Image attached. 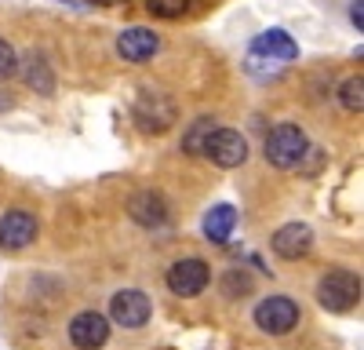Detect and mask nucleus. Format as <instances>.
<instances>
[{"label": "nucleus", "instance_id": "obj_3", "mask_svg": "<svg viewBox=\"0 0 364 350\" xmlns=\"http://www.w3.org/2000/svg\"><path fill=\"white\" fill-rule=\"evenodd\" d=\"M255 325L269 336H284L299 325V307L288 296H269L255 307Z\"/></svg>", "mask_w": 364, "mask_h": 350}, {"label": "nucleus", "instance_id": "obj_19", "mask_svg": "<svg viewBox=\"0 0 364 350\" xmlns=\"http://www.w3.org/2000/svg\"><path fill=\"white\" fill-rule=\"evenodd\" d=\"M15 73V48L8 41H0V77Z\"/></svg>", "mask_w": 364, "mask_h": 350}, {"label": "nucleus", "instance_id": "obj_18", "mask_svg": "<svg viewBox=\"0 0 364 350\" xmlns=\"http://www.w3.org/2000/svg\"><path fill=\"white\" fill-rule=\"evenodd\" d=\"M343 106L346 110H360L364 106V84H360V77L343 80Z\"/></svg>", "mask_w": 364, "mask_h": 350}, {"label": "nucleus", "instance_id": "obj_1", "mask_svg": "<svg viewBox=\"0 0 364 350\" xmlns=\"http://www.w3.org/2000/svg\"><path fill=\"white\" fill-rule=\"evenodd\" d=\"M317 303L331 314H346L360 303V277L350 270H328L317 288Z\"/></svg>", "mask_w": 364, "mask_h": 350}, {"label": "nucleus", "instance_id": "obj_20", "mask_svg": "<svg viewBox=\"0 0 364 350\" xmlns=\"http://www.w3.org/2000/svg\"><path fill=\"white\" fill-rule=\"evenodd\" d=\"M350 18H353V22H357V29H360V26H364V8H360V0H357V4H353V8H350Z\"/></svg>", "mask_w": 364, "mask_h": 350}, {"label": "nucleus", "instance_id": "obj_8", "mask_svg": "<svg viewBox=\"0 0 364 350\" xmlns=\"http://www.w3.org/2000/svg\"><path fill=\"white\" fill-rule=\"evenodd\" d=\"M109 314L120 329H142L149 314H154V307H149V299L142 296V292L135 288H124V292H117L113 303H109Z\"/></svg>", "mask_w": 364, "mask_h": 350}, {"label": "nucleus", "instance_id": "obj_5", "mask_svg": "<svg viewBox=\"0 0 364 350\" xmlns=\"http://www.w3.org/2000/svg\"><path fill=\"white\" fill-rule=\"evenodd\" d=\"M204 154L215 161L219 168H237L240 161L248 157V142H245V135L233 132V128H215L208 135V142H204Z\"/></svg>", "mask_w": 364, "mask_h": 350}, {"label": "nucleus", "instance_id": "obj_9", "mask_svg": "<svg viewBox=\"0 0 364 350\" xmlns=\"http://www.w3.org/2000/svg\"><path fill=\"white\" fill-rule=\"evenodd\" d=\"M117 51H120L124 63H149V58L161 51V37L154 33V29L135 26V29H124V33L117 37Z\"/></svg>", "mask_w": 364, "mask_h": 350}, {"label": "nucleus", "instance_id": "obj_11", "mask_svg": "<svg viewBox=\"0 0 364 350\" xmlns=\"http://www.w3.org/2000/svg\"><path fill=\"white\" fill-rule=\"evenodd\" d=\"M310 248H314V230L306 223H288L273 233V252L284 259H302Z\"/></svg>", "mask_w": 364, "mask_h": 350}, {"label": "nucleus", "instance_id": "obj_6", "mask_svg": "<svg viewBox=\"0 0 364 350\" xmlns=\"http://www.w3.org/2000/svg\"><path fill=\"white\" fill-rule=\"evenodd\" d=\"M109 339V321L106 314H95V310H80L73 321H70V343L77 350H102Z\"/></svg>", "mask_w": 364, "mask_h": 350}, {"label": "nucleus", "instance_id": "obj_15", "mask_svg": "<svg viewBox=\"0 0 364 350\" xmlns=\"http://www.w3.org/2000/svg\"><path fill=\"white\" fill-rule=\"evenodd\" d=\"M26 80H29V88H37L41 95H51V88H55V77H51L48 63H44V58H37V55L26 63Z\"/></svg>", "mask_w": 364, "mask_h": 350}, {"label": "nucleus", "instance_id": "obj_12", "mask_svg": "<svg viewBox=\"0 0 364 350\" xmlns=\"http://www.w3.org/2000/svg\"><path fill=\"white\" fill-rule=\"evenodd\" d=\"M252 55L269 58V63H291L299 55V44L284 33V29H266V33H259L252 41Z\"/></svg>", "mask_w": 364, "mask_h": 350}, {"label": "nucleus", "instance_id": "obj_16", "mask_svg": "<svg viewBox=\"0 0 364 350\" xmlns=\"http://www.w3.org/2000/svg\"><path fill=\"white\" fill-rule=\"evenodd\" d=\"M211 132H215V124H211L208 117H200V121L190 128L186 142H182V146H186V154H204V142H208V135H211Z\"/></svg>", "mask_w": 364, "mask_h": 350}, {"label": "nucleus", "instance_id": "obj_7", "mask_svg": "<svg viewBox=\"0 0 364 350\" xmlns=\"http://www.w3.org/2000/svg\"><path fill=\"white\" fill-rule=\"evenodd\" d=\"M135 121L142 132H164L175 121V102L161 92H142L135 102Z\"/></svg>", "mask_w": 364, "mask_h": 350}, {"label": "nucleus", "instance_id": "obj_21", "mask_svg": "<svg viewBox=\"0 0 364 350\" xmlns=\"http://www.w3.org/2000/svg\"><path fill=\"white\" fill-rule=\"evenodd\" d=\"M95 4H113V0H95Z\"/></svg>", "mask_w": 364, "mask_h": 350}, {"label": "nucleus", "instance_id": "obj_13", "mask_svg": "<svg viewBox=\"0 0 364 350\" xmlns=\"http://www.w3.org/2000/svg\"><path fill=\"white\" fill-rule=\"evenodd\" d=\"M128 216L142 226H161L168 219V204L161 193H135L132 204H128Z\"/></svg>", "mask_w": 364, "mask_h": 350}, {"label": "nucleus", "instance_id": "obj_14", "mask_svg": "<svg viewBox=\"0 0 364 350\" xmlns=\"http://www.w3.org/2000/svg\"><path fill=\"white\" fill-rule=\"evenodd\" d=\"M233 230H237V208L233 204H215L208 216H204V233H208V241H230L233 238Z\"/></svg>", "mask_w": 364, "mask_h": 350}, {"label": "nucleus", "instance_id": "obj_10", "mask_svg": "<svg viewBox=\"0 0 364 350\" xmlns=\"http://www.w3.org/2000/svg\"><path fill=\"white\" fill-rule=\"evenodd\" d=\"M37 241V219L29 212H8L0 216V248H26Z\"/></svg>", "mask_w": 364, "mask_h": 350}, {"label": "nucleus", "instance_id": "obj_4", "mask_svg": "<svg viewBox=\"0 0 364 350\" xmlns=\"http://www.w3.org/2000/svg\"><path fill=\"white\" fill-rule=\"evenodd\" d=\"M208 285H211V270H208V262H200V259H178L175 267L168 270V288L175 292V296H182V299L200 296Z\"/></svg>", "mask_w": 364, "mask_h": 350}, {"label": "nucleus", "instance_id": "obj_17", "mask_svg": "<svg viewBox=\"0 0 364 350\" xmlns=\"http://www.w3.org/2000/svg\"><path fill=\"white\" fill-rule=\"evenodd\" d=\"M146 8H149V15H157V18H178L182 11L190 8V0H146Z\"/></svg>", "mask_w": 364, "mask_h": 350}, {"label": "nucleus", "instance_id": "obj_2", "mask_svg": "<svg viewBox=\"0 0 364 350\" xmlns=\"http://www.w3.org/2000/svg\"><path fill=\"white\" fill-rule=\"evenodd\" d=\"M306 150H310L306 132L295 128V124H277L269 132V139H266V157H269L273 168H295V164H302Z\"/></svg>", "mask_w": 364, "mask_h": 350}]
</instances>
